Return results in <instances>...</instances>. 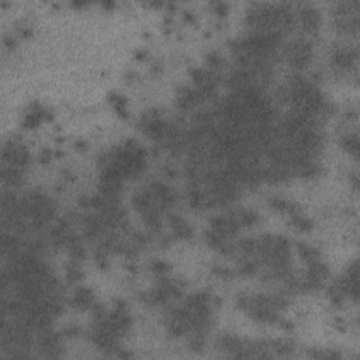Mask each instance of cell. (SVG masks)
I'll return each mask as SVG.
<instances>
[{
    "label": "cell",
    "mask_w": 360,
    "mask_h": 360,
    "mask_svg": "<svg viewBox=\"0 0 360 360\" xmlns=\"http://www.w3.org/2000/svg\"><path fill=\"white\" fill-rule=\"evenodd\" d=\"M271 352L280 356H287L294 352V343L289 340H271Z\"/></svg>",
    "instance_id": "cell-19"
},
{
    "label": "cell",
    "mask_w": 360,
    "mask_h": 360,
    "mask_svg": "<svg viewBox=\"0 0 360 360\" xmlns=\"http://www.w3.org/2000/svg\"><path fill=\"white\" fill-rule=\"evenodd\" d=\"M110 103H112V107L115 109V112H117V114H118L120 117H123V118H127V117H128V112H127V109H125L127 101H125V97H124V96L118 94V93H112V94H110Z\"/></svg>",
    "instance_id": "cell-20"
},
{
    "label": "cell",
    "mask_w": 360,
    "mask_h": 360,
    "mask_svg": "<svg viewBox=\"0 0 360 360\" xmlns=\"http://www.w3.org/2000/svg\"><path fill=\"white\" fill-rule=\"evenodd\" d=\"M259 270V263L258 260H247V262H244L242 265H241V268H239V274H242V276H248V277H250V276H255L256 273H258Z\"/></svg>",
    "instance_id": "cell-23"
},
{
    "label": "cell",
    "mask_w": 360,
    "mask_h": 360,
    "mask_svg": "<svg viewBox=\"0 0 360 360\" xmlns=\"http://www.w3.org/2000/svg\"><path fill=\"white\" fill-rule=\"evenodd\" d=\"M17 248H19V241L16 236L9 235V234L1 235V255L3 256L10 255V258H13L17 252Z\"/></svg>",
    "instance_id": "cell-17"
},
{
    "label": "cell",
    "mask_w": 360,
    "mask_h": 360,
    "mask_svg": "<svg viewBox=\"0 0 360 360\" xmlns=\"http://www.w3.org/2000/svg\"><path fill=\"white\" fill-rule=\"evenodd\" d=\"M359 52L353 48H339L332 54V65L338 70H349L356 65Z\"/></svg>",
    "instance_id": "cell-3"
},
{
    "label": "cell",
    "mask_w": 360,
    "mask_h": 360,
    "mask_svg": "<svg viewBox=\"0 0 360 360\" xmlns=\"http://www.w3.org/2000/svg\"><path fill=\"white\" fill-rule=\"evenodd\" d=\"M75 146H76L78 151H86V149H88V144H86L85 141H78V142L75 144Z\"/></svg>",
    "instance_id": "cell-35"
},
{
    "label": "cell",
    "mask_w": 360,
    "mask_h": 360,
    "mask_svg": "<svg viewBox=\"0 0 360 360\" xmlns=\"http://www.w3.org/2000/svg\"><path fill=\"white\" fill-rule=\"evenodd\" d=\"M134 241L136 245H146L149 238L144 234H141V232H136V234H134Z\"/></svg>",
    "instance_id": "cell-30"
},
{
    "label": "cell",
    "mask_w": 360,
    "mask_h": 360,
    "mask_svg": "<svg viewBox=\"0 0 360 360\" xmlns=\"http://www.w3.org/2000/svg\"><path fill=\"white\" fill-rule=\"evenodd\" d=\"M218 348L226 353H231L235 358H245V342L235 335H223L218 339Z\"/></svg>",
    "instance_id": "cell-5"
},
{
    "label": "cell",
    "mask_w": 360,
    "mask_h": 360,
    "mask_svg": "<svg viewBox=\"0 0 360 360\" xmlns=\"http://www.w3.org/2000/svg\"><path fill=\"white\" fill-rule=\"evenodd\" d=\"M178 107H179L180 110H183V112H189V110H193L200 101V96H199V91L197 89H191V88H187V86H184V88H180L178 90Z\"/></svg>",
    "instance_id": "cell-6"
},
{
    "label": "cell",
    "mask_w": 360,
    "mask_h": 360,
    "mask_svg": "<svg viewBox=\"0 0 360 360\" xmlns=\"http://www.w3.org/2000/svg\"><path fill=\"white\" fill-rule=\"evenodd\" d=\"M308 277H313L316 280L325 281L329 277V269L325 263H322L319 259L314 260V262H310L308 263V270H307V274Z\"/></svg>",
    "instance_id": "cell-13"
},
{
    "label": "cell",
    "mask_w": 360,
    "mask_h": 360,
    "mask_svg": "<svg viewBox=\"0 0 360 360\" xmlns=\"http://www.w3.org/2000/svg\"><path fill=\"white\" fill-rule=\"evenodd\" d=\"M301 16V24H303L304 31L307 33H315L321 24V14L313 6H304L300 10Z\"/></svg>",
    "instance_id": "cell-7"
},
{
    "label": "cell",
    "mask_w": 360,
    "mask_h": 360,
    "mask_svg": "<svg viewBox=\"0 0 360 360\" xmlns=\"http://www.w3.org/2000/svg\"><path fill=\"white\" fill-rule=\"evenodd\" d=\"M51 159H52V152H51L49 149L41 151V154H40V162H41V163H48Z\"/></svg>",
    "instance_id": "cell-31"
},
{
    "label": "cell",
    "mask_w": 360,
    "mask_h": 360,
    "mask_svg": "<svg viewBox=\"0 0 360 360\" xmlns=\"http://www.w3.org/2000/svg\"><path fill=\"white\" fill-rule=\"evenodd\" d=\"M67 279L69 283H78L83 279V271L80 269L78 262H70L67 266Z\"/></svg>",
    "instance_id": "cell-21"
},
{
    "label": "cell",
    "mask_w": 360,
    "mask_h": 360,
    "mask_svg": "<svg viewBox=\"0 0 360 360\" xmlns=\"http://www.w3.org/2000/svg\"><path fill=\"white\" fill-rule=\"evenodd\" d=\"M290 225L292 228L301 231V232H308L314 228V223L311 220H308L307 217H304L301 214H294L290 218Z\"/></svg>",
    "instance_id": "cell-18"
},
{
    "label": "cell",
    "mask_w": 360,
    "mask_h": 360,
    "mask_svg": "<svg viewBox=\"0 0 360 360\" xmlns=\"http://www.w3.org/2000/svg\"><path fill=\"white\" fill-rule=\"evenodd\" d=\"M183 19H184L187 22H196V17H194V14H193L190 10H184V13H183Z\"/></svg>",
    "instance_id": "cell-34"
},
{
    "label": "cell",
    "mask_w": 360,
    "mask_h": 360,
    "mask_svg": "<svg viewBox=\"0 0 360 360\" xmlns=\"http://www.w3.org/2000/svg\"><path fill=\"white\" fill-rule=\"evenodd\" d=\"M207 64H208V67L211 68L214 72H215V70L221 69L223 64H224V61H223V58L218 55L217 52H211V54L207 55Z\"/></svg>",
    "instance_id": "cell-26"
},
{
    "label": "cell",
    "mask_w": 360,
    "mask_h": 360,
    "mask_svg": "<svg viewBox=\"0 0 360 360\" xmlns=\"http://www.w3.org/2000/svg\"><path fill=\"white\" fill-rule=\"evenodd\" d=\"M68 250H69V255H70V258H72L73 262H78L79 263V262H82L83 259L86 258V250H85V248L82 247L80 242L68 247Z\"/></svg>",
    "instance_id": "cell-24"
},
{
    "label": "cell",
    "mask_w": 360,
    "mask_h": 360,
    "mask_svg": "<svg viewBox=\"0 0 360 360\" xmlns=\"http://www.w3.org/2000/svg\"><path fill=\"white\" fill-rule=\"evenodd\" d=\"M313 45L307 40H295L286 48V58L295 69H305L313 61Z\"/></svg>",
    "instance_id": "cell-1"
},
{
    "label": "cell",
    "mask_w": 360,
    "mask_h": 360,
    "mask_svg": "<svg viewBox=\"0 0 360 360\" xmlns=\"http://www.w3.org/2000/svg\"><path fill=\"white\" fill-rule=\"evenodd\" d=\"M103 7H106V9H112V7H114V3H112V1H104V3H103Z\"/></svg>",
    "instance_id": "cell-38"
},
{
    "label": "cell",
    "mask_w": 360,
    "mask_h": 360,
    "mask_svg": "<svg viewBox=\"0 0 360 360\" xmlns=\"http://www.w3.org/2000/svg\"><path fill=\"white\" fill-rule=\"evenodd\" d=\"M211 7H213L214 13L217 14V16H220V17H224L226 16V13H228V4L224 3V1H213L211 3Z\"/></svg>",
    "instance_id": "cell-28"
},
{
    "label": "cell",
    "mask_w": 360,
    "mask_h": 360,
    "mask_svg": "<svg viewBox=\"0 0 360 360\" xmlns=\"http://www.w3.org/2000/svg\"><path fill=\"white\" fill-rule=\"evenodd\" d=\"M297 250H298V255L300 258L305 260L307 263L310 262H314V260H318L321 258V253L316 248L311 247L308 244H303V242H298L297 244Z\"/></svg>",
    "instance_id": "cell-16"
},
{
    "label": "cell",
    "mask_w": 360,
    "mask_h": 360,
    "mask_svg": "<svg viewBox=\"0 0 360 360\" xmlns=\"http://www.w3.org/2000/svg\"><path fill=\"white\" fill-rule=\"evenodd\" d=\"M279 325H280V328H283L284 331H292V328H294V324L292 322H290V321H286V319H280L279 322H277Z\"/></svg>",
    "instance_id": "cell-32"
},
{
    "label": "cell",
    "mask_w": 360,
    "mask_h": 360,
    "mask_svg": "<svg viewBox=\"0 0 360 360\" xmlns=\"http://www.w3.org/2000/svg\"><path fill=\"white\" fill-rule=\"evenodd\" d=\"M20 33H22V35L24 38H28V37L33 35V30H31V28H22V30H20Z\"/></svg>",
    "instance_id": "cell-36"
},
{
    "label": "cell",
    "mask_w": 360,
    "mask_h": 360,
    "mask_svg": "<svg viewBox=\"0 0 360 360\" xmlns=\"http://www.w3.org/2000/svg\"><path fill=\"white\" fill-rule=\"evenodd\" d=\"M94 295H93V292L90 289H86V287H80L76 290V294L75 297L72 298L70 301V305L73 308H76L79 311H88V310H91V307L94 305Z\"/></svg>",
    "instance_id": "cell-9"
},
{
    "label": "cell",
    "mask_w": 360,
    "mask_h": 360,
    "mask_svg": "<svg viewBox=\"0 0 360 360\" xmlns=\"http://www.w3.org/2000/svg\"><path fill=\"white\" fill-rule=\"evenodd\" d=\"M80 334V328L76 325H70L68 326L67 329L64 331V335L67 338H70V339H73V338H76Z\"/></svg>",
    "instance_id": "cell-29"
},
{
    "label": "cell",
    "mask_w": 360,
    "mask_h": 360,
    "mask_svg": "<svg viewBox=\"0 0 360 360\" xmlns=\"http://www.w3.org/2000/svg\"><path fill=\"white\" fill-rule=\"evenodd\" d=\"M340 146L348 152L349 155L358 159L359 157V138L356 134H348L345 135L340 139Z\"/></svg>",
    "instance_id": "cell-15"
},
{
    "label": "cell",
    "mask_w": 360,
    "mask_h": 360,
    "mask_svg": "<svg viewBox=\"0 0 360 360\" xmlns=\"http://www.w3.org/2000/svg\"><path fill=\"white\" fill-rule=\"evenodd\" d=\"M238 248L248 256H252V255L256 256V253H258V239H250V238L244 239V241L239 242Z\"/></svg>",
    "instance_id": "cell-22"
},
{
    "label": "cell",
    "mask_w": 360,
    "mask_h": 360,
    "mask_svg": "<svg viewBox=\"0 0 360 360\" xmlns=\"http://www.w3.org/2000/svg\"><path fill=\"white\" fill-rule=\"evenodd\" d=\"M210 225L214 232H217L218 235L223 236L225 239L236 235L241 228L231 217H213L210 220Z\"/></svg>",
    "instance_id": "cell-4"
},
{
    "label": "cell",
    "mask_w": 360,
    "mask_h": 360,
    "mask_svg": "<svg viewBox=\"0 0 360 360\" xmlns=\"http://www.w3.org/2000/svg\"><path fill=\"white\" fill-rule=\"evenodd\" d=\"M151 270L154 273H157L158 276H163V274L170 271V265H168L166 262H162V260H155L151 265Z\"/></svg>",
    "instance_id": "cell-25"
},
{
    "label": "cell",
    "mask_w": 360,
    "mask_h": 360,
    "mask_svg": "<svg viewBox=\"0 0 360 360\" xmlns=\"http://www.w3.org/2000/svg\"><path fill=\"white\" fill-rule=\"evenodd\" d=\"M145 55H146L145 51H138V52L135 54V58H136V59H142Z\"/></svg>",
    "instance_id": "cell-37"
},
{
    "label": "cell",
    "mask_w": 360,
    "mask_h": 360,
    "mask_svg": "<svg viewBox=\"0 0 360 360\" xmlns=\"http://www.w3.org/2000/svg\"><path fill=\"white\" fill-rule=\"evenodd\" d=\"M169 224L172 228V232L176 238L180 239H190L193 236V229L181 217L178 215H169Z\"/></svg>",
    "instance_id": "cell-10"
},
{
    "label": "cell",
    "mask_w": 360,
    "mask_h": 360,
    "mask_svg": "<svg viewBox=\"0 0 360 360\" xmlns=\"http://www.w3.org/2000/svg\"><path fill=\"white\" fill-rule=\"evenodd\" d=\"M3 160L9 162V165L16 168H25L30 162V154L28 151L20 144H16L13 141H9L3 146Z\"/></svg>",
    "instance_id": "cell-2"
},
{
    "label": "cell",
    "mask_w": 360,
    "mask_h": 360,
    "mask_svg": "<svg viewBox=\"0 0 360 360\" xmlns=\"http://www.w3.org/2000/svg\"><path fill=\"white\" fill-rule=\"evenodd\" d=\"M213 274H215L217 277L223 279V280H231L234 279V271L231 269H226V268H221V266H215L213 268Z\"/></svg>",
    "instance_id": "cell-27"
},
{
    "label": "cell",
    "mask_w": 360,
    "mask_h": 360,
    "mask_svg": "<svg viewBox=\"0 0 360 360\" xmlns=\"http://www.w3.org/2000/svg\"><path fill=\"white\" fill-rule=\"evenodd\" d=\"M1 179L9 186H19L22 181V168H16V166H11V165H9L7 168H3Z\"/></svg>",
    "instance_id": "cell-14"
},
{
    "label": "cell",
    "mask_w": 360,
    "mask_h": 360,
    "mask_svg": "<svg viewBox=\"0 0 360 360\" xmlns=\"http://www.w3.org/2000/svg\"><path fill=\"white\" fill-rule=\"evenodd\" d=\"M3 44L6 45L7 48H14V46H16V40L11 38L10 35H6V37L3 38Z\"/></svg>",
    "instance_id": "cell-33"
},
{
    "label": "cell",
    "mask_w": 360,
    "mask_h": 360,
    "mask_svg": "<svg viewBox=\"0 0 360 360\" xmlns=\"http://www.w3.org/2000/svg\"><path fill=\"white\" fill-rule=\"evenodd\" d=\"M228 217H231L236 224L239 225L241 228L242 226H253L259 223V215L255 211H250L247 208H238L235 211L229 213Z\"/></svg>",
    "instance_id": "cell-11"
},
{
    "label": "cell",
    "mask_w": 360,
    "mask_h": 360,
    "mask_svg": "<svg viewBox=\"0 0 360 360\" xmlns=\"http://www.w3.org/2000/svg\"><path fill=\"white\" fill-rule=\"evenodd\" d=\"M269 207L271 210L277 211V213H289L290 215L300 214V211H301V207L297 202L284 200L281 197H271V199H269Z\"/></svg>",
    "instance_id": "cell-12"
},
{
    "label": "cell",
    "mask_w": 360,
    "mask_h": 360,
    "mask_svg": "<svg viewBox=\"0 0 360 360\" xmlns=\"http://www.w3.org/2000/svg\"><path fill=\"white\" fill-rule=\"evenodd\" d=\"M290 178H292V175L289 169L274 165V163H271L269 168L263 169L260 172V179L266 180L269 183H283V181H287Z\"/></svg>",
    "instance_id": "cell-8"
}]
</instances>
